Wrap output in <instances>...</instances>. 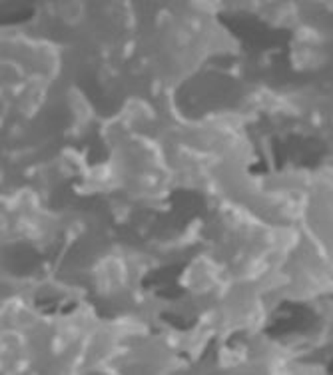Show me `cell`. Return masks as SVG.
<instances>
[{"label":"cell","mask_w":333,"mask_h":375,"mask_svg":"<svg viewBox=\"0 0 333 375\" xmlns=\"http://www.w3.org/2000/svg\"><path fill=\"white\" fill-rule=\"evenodd\" d=\"M286 310H288V313H279V315L275 317L273 330H277V332H282V334H290L295 328L306 326V319H308L310 315H303V312H306L303 308H297V310H299L297 313H293V306H286Z\"/></svg>","instance_id":"1"}]
</instances>
